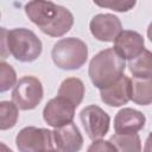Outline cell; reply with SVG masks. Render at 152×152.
Segmentation results:
<instances>
[{"mask_svg": "<svg viewBox=\"0 0 152 152\" xmlns=\"http://www.w3.org/2000/svg\"><path fill=\"white\" fill-rule=\"evenodd\" d=\"M100 7H106L116 12H127L135 6L134 0H107V1H94Z\"/></svg>", "mask_w": 152, "mask_h": 152, "instance_id": "ffe728a7", "label": "cell"}, {"mask_svg": "<svg viewBox=\"0 0 152 152\" xmlns=\"http://www.w3.org/2000/svg\"><path fill=\"white\" fill-rule=\"evenodd\" d=\"M87 152H118V151L110 140L99 139V140H94L90 144Z\"/></svg>", "mask_w": 152, "mask_h": 152, "instance_id": "44dd1931", "label": "cell"}, {"mask_svg": "<svg viewBox=\"0 0 152 152\" xmlns=\"http://www.w3.org/2000/svg\"><path fill=\"white\" fill-rule=\"evenodd\" d=\"M45 152H59L58 150H55V148H52V150H48V151H45Z\"/></svg>", "mask_w": 152, "mask_h": 152, "instance_id": "d4e9b609", "label": "cell"}, {"mask_svg": "<svg viewBox=\"0 0 152 152\" xmlns=\"http://www.w3.org/2000/svg\"><path fill=\"white\" fill-rule=\"evenodd\" d=\"M53 141L59 152H78L83 146V137L74 122L55 128Z\"/></svg>", "mask_w": 152, "mask_h": 152, "instance_id": "30bf717a", "label": "cell"}, {"mask_svg": "<svg viewBox=\"0 0 152 152\" xmlns=\"http://www.w3.org/2000/svg\"><path fill=\"white\" fill-rule=\"evenodd\" d=\"M84 91L86 89L82 80L77 77H68L61 83L58 89V96L66 99L75 107H77L84 97Z\"/></svg>", "mask_w": 152, "mask_h": 152, "instance_id": "5bb4252c", "label": "cell"}, {"mask_svg": "<svg viewBox=\"0 0 152 152\" xmlns=\"http://www.w3.org/2000/svg\"><path fill=\"white\" fill-rule=\"evenodd\" d=\"M43 95L42 82L34 76H24L17 82L12 91V102L21 110H31L40 103Z\"/></svg>", "mask_w": 152, "mask_h": 152, "instance_id": "5b68a950", "label": "cell"}, {"mask_svg": "<svg viewBox=\"0 0 152 152\" xmlns=\"http://www.w3.org/2000/svg\"><path fill=\"white\" fill-rule=\"evenodd\" d=\"M0 91L5 93L17 84V74L12 65L6 62L0 63Z\"/></svg>", "mask_w": 152, "mask_h": 152, "instance_id": "d6986e66", "label": "cell"}, {"mask_svg": "<svg viewBox=\"0 0 152 152\" xmlns=\"http://www.w3.org/2000/svg\"><path fill=\"white\" fill-rule=\"evenodd\" d=\"M80 119L87 135L93 141L102 139L108 133L110 118L99 106L90 104L84 107L80 113Z\"/></svg>", "mask_w": 152, "mask_h": 152, "instance_id": "52a82bcc", "label": "cell"}, {"mask_svg": "<svg viewBox=\"0 0 152 152\" xmlns=\"http://www.w3.org/2000/svg\"><path fill=\"white\" fill-rule=\"evenodd\" d=\"M144 44H145V40L139 32L124 30L114 40L113 49L124 59L131 61L142 52V50L145 49Z\"/></svg>", "mask_w": 152, "mask_h": 152, "instance_id": "8fae6325", "label": "cell"}, {"mask_svg": "<svg viewBox=\"0 0 152 152\" xmlns=\"http://www.w3.org/2000/svg\"><path fill=\"white\" fill-rule=\"evenodd\" d=\"M147 37H148V39H150V42L152 43V23L148 25V27H147Z\"/></svg>", "mask_w": 152, "mask_h": 152, "instance_id": "603a6c76", "label": "cell"}, {"mask_svg": "<svg viewBox=\"0 0 152 152\" xmlns=\"http://www.w3.org/2000/svg\"><path fill=\"white\" fill-rule=\"evenodd\" d=\"M131 100L139 106L152 103V77L131 80Z\"/></svg>", "mask_w": 152, "mask_h": 152, "instance_id": "9a60e30c", "label": "cell"}, {"mask_svg": "<svg viewBox=\"0 0 152 152\" xmlns=\"http://www.w3.org/2000/svg\"><path fill=\"white\" fill-rule=\"evenodd\" d=\"M0 146H1V152H13V151H12L11 148H8L4 142H1Z\"/></svg>", "mask_w": 152, "mask_h": 152, "instance_id": "cb8c5ba5", "label": "cell"}, {"mask_svg": "<svg viewBox=\"0 0 152 152\" xmlns=\"http://www.w3.org/2000/svg\"><path fill=\"white\" fill-rule=\"evenodd\" d=\"M109 140L115 146L118 152H141V141L137 133L114 134Z\"/></svg>", "mask_w": 152, "mask_h": 152, "instance_id": "e0dca14e", "label": "cell"}, {"mask_svg": "<svg viewBox=\"0 0 152 152\" xmlns=\"http://www.w3.org/2000/svg\"><path fill=\"white\" fill-rule=\"evenodd\" d=\"M25 13L43 33L50 37H62L74 25L72 13L51 1H30L25 5Z\"/></svg>", "mask_w": 152, "mask_h": 152, "instance_id": "6da1fadb", "label": "cell"}, {"mask_svg": "<svg viewBox=\"0 0 152 152\" xmlns=\"http://www.w3.org/2000/svg\"><path fill=\"white\" fill-rule=\"evenodd\" d=\"M53 132L34 126L24 127L15 137L19 152H45L53 148Z\"/></svg>", "mask_w": 152, "mask_h": 152, "instance_id": "8992f818", "label": "cell"}, {"mask_svg": "<svg viewBox=\"0 0 152 152\" xmlns=\"http://www.w3.org/2000/svg\"><path fill=\"white\" fill-rule=\"evenodd\" d=\"M51 57L53 63L59 69L77 70L87 62L88 46L78 38H63L55 43L51 51Z\"/></svg>", "mask_w": 152, "mask_h": 152, "instance_id": "277c9868", "label": "cell"}, {"mask_svg": "<svg viewBox=\"0 0 152 152\" xmlns=\"http://www.w3.org/2000/svg\"><path fill=\"white\" fill-rule=\"evenodd\" d=\"M19 112L14 102L1 101L0 102V129H10L15 126L18 121Z\"/></svg>", "mask_w": 152, "mask_h": 152, "instance_id": "ac0fdd59", "label": "cell"}, {"mask_svg": "<svg viewBox=\"0 0 152 152\" xmlns=\"http://www.w3.org/2000/svg\"><path fill=\"white\" fill-rule=\"evenodd\" d=\"M6 49L17 61L28 63L36 61L43 50L40 39L36 33L25 27L7 31L1 27V55L6 58Z\"/></svg>", "mask_w": 152, "mask_h": 152, "instance_id": "7a4b0ae2", "label": "cell"}, {"mask_svg": "<svg viewBox=\"0 0 152 152\" xmlns=\"http://www.w3.org/2000/svg\"><path fill=\"white\" fill-rule=\"evenodd\" d=\"M142 152H152V132L146 138V141H145V146H144V151Z\"/></svg>", "mask_w": 152, "mask_h": 152, "instance_id": "7402d4cb", "label": "cell"}, {"mask_svg": "<svg viewBox=\"0 0 152 152\" xmlns=\"http://www.w3.org/2000/svg\"><path fill=\"white\" fill-rule=\"evenodd\" d=\"M102 102L110 107H121L131 100V78L122 76L110 87L100 90Z\"/></svg>", "mask_w": 152, "mask_h": 152, "instance_id": "4fadbf2b", "label": "cell"}, {"mask_svg": "<svg viewBox=\"0 0 152 152\" xmlns=\"http://www.w3.org/2000/svg\"><path fill=\"white\" fill-rule=\"evenodd\" d=\"M75 109L76 107L71 102L57 95L45 104L43 109V119L49 126L58 128L72 122Z\"/></svg>", "mask_w": 152, "mask_h": 152, "instance_id": "ba28073f", "label": "cell"}, {"mask_svg": "<svg viewBox=\"0 0 152 152\" xmlns=\"http://www.w3.org/2000/svg\"><path fill=\"white\" fill-rule=\"evenodd\" d=\"M89 28L91 34L100 42H114L122 32L120 19L110 13H100L91 18Z\"/></svg>", "mask_w": 152, "mask_h": 152, "instance_id": "9c48e42d", "label": "cell"}, {"mask_svg": "<svg viewBox=\"0 0 152 152\" xmlns=\"http://www.w3.org/2000/svg\"><path fill=\"white\" fill-rule=\"evenodd\" d=\"M129 72L137 78L152 77V52L144 49L140 55L128 62Z\"/></svg>", "mask_w": 152, "mask_h": 152, "instance_id": "2e32d148", "label": "cell"}, {"mask_svg": "<svg viewBox=\"0 0 152 152\" xmlns=\"http://www.w3.org/2000/svg\"><path fill=\"white\" fill-rule=\"evenodd\" d=\"M125 66V59L113 48H109L100 51L91 58L88 74L91 83L102 90L124 76Z\"/></svg>", "mask_w": 152, "mask_h": 152, "instance_id": "3957f363", "label": "cell"}, {"mask_svg": "<svg viewBox=\"0 0 152 152\" xmlns=\"http://www.w3.org/2000/svg\"><path fill=\"white\" fill-rule=\"evenodd\" d=\"M145 115L133 108L120 109L114 118V129L116 134H132L144 128Z\"/></svg>", "mask_w": 152, "mask_h": 152, "instance_id": "7c38bea8", "label": "cell"}]
</instances>
